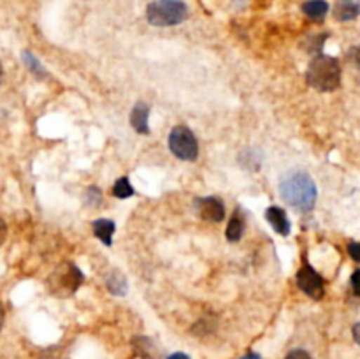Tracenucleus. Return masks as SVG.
<instances>
[{"mask_svg": "<svg viewBox=\"0 0 360 359\" xmlns=\"http://www.w3.org/2000/svg\"><path fill=\"white\" fill-rule=\"evenodd\" d=\"M149 106L146 103H138L131 113V125L138 134H149Z\"/></svg>", "mask_w": 360, "mask_h": 359, "instance_id": "10", "label": "nucleus"}, {"mask_svg": "<svg viewBox=\"0 0 360 359\" xmlns=\"http://www.w3.org/2000/svg\"><path fill=\"white\" fill-rule=\"evenodd\" d=\"M2 78H4V67H2V62H0V83H2Z\"/></svg>", "mask_w": 360, "mask_h": 359, "instance_id": "29", "label": "nucleus"}, {"mask_svg": "<svg viewBox=\"0 0 360 359\" xmlns=\"http://www.w3.org/2000/svg\"><path fill=\"white\" fill-rule=\"evenodd\" d=\"M348 254L353 261L360 263V242H353L348 245Z\"/></svg>", "mask_w": 360, "mask_h": 359, "instance_id": "21", "label": "nucleus"}, {"mask_svg": "<svg viewBox=\"0 0 360 359\" xmlns=\"http://www.w3.org/2000/svg\"><path fill=\"white\" fill-rule=\"evenodd\" d=\"M352 333H353V340L360 345V322H356L355 326H353Z\"/></svg>", "mask_w": 360, "mask_h": 359, "instance_id": "24", "label": "nucleus"}, {"mask_svg": "<svg viewBox=\"0 0 360 359\" xmlns=\"http://www.w3.org/2000/svg\"><path fill=\"white\" fill-rule=\"evenodd\" d=\"M167 359H190L185 352H174V354L167 355Z\"/></svg>", "mask_w": 360, "mask_h": 359, "instance_id": "26", "label": "nucleus"}, {"mask_svg": "<svg viewBox=\"0 0 360 359\" xmlns=\"http://www.w3.org/2000/svg\"><path fill=\"white\" fill-rule=\"evenodd\" d=\"M114 231H116V226L109 218H97V221H93V235L106 247L113 245Z\"/></svg>", "mask_w": 360, "mask_h": 359, "instance_id": "12", "label": "nucleus"}, {"mask_svg": "<svg viewBox=\"0 0 360 359\" xmlns=\"http://www.w3.org/2000/svg\"><path fill=\"white\" fill-rule=\"evenodd\" d=\"M83 284V271L74 263H62L48 278V287L55 296H71L74 294Z\"/></svg>", "mask_w": 360, "mask_h": 359, "instance_id": "4", "label": "nucleus"}, {"mask_svg": "<svg viewBox=\"0 0 360 359\" xmlns=\"http://www.w3.org/2000/svg\"><path fill=\"white\" fill-rule=\"evenodd\" d=\"M113 196L118 197V200H128V197L134 196V187L131 185L127 176L118 178L113 185Z\"/></svg>", "mask_w": 360, "mask_h": 359, "instance_id": "18", "label": "nucleus"}, {"mask_svg": "<svg viewBox=\"0 0 360 359\" xmlns=\"http://www.w3.org/2000/svg\"><path fill=\"white\" fill-rule=\"evenodd\" d=\"M297 287L304 292L306 296H309L311 299H321L325 292L324 278L318 271H314V268L311 264L304 263L302 268L297 271Z\"/></svg>", "mask_w": 360, "mask_h": 359, "instance_id": "6", "label": "nucleus"}, {"mask_svg": "<svg viewBox=\"0 0 360 359\" xmlns=\"http://www.w3.org/2000/svg\"><path fill=\"white\" fill-rule=\"evenodd\" d=\"M106 287L111 294L125 296L128 291L127 277L120 270H111L106 277Z\"/></svg>", "mask_w": 360, "mask_h": 359, "instance_id": "13", "label": "nucleus"}, {"mask_svg": "<svg viewBox=\"0 0 360 359\" xmlns=\"http://www.w3.org/2000/svg\"><path fill=\"white\" fill-rule=\"evenodd\" d=\"M262 162V153L258 150L246 148L239 153V164L244 169H258Z\"/></svg>", "mask_w": 360, "mask_h": 359, "instance_id": "16", "label": "nucleus"}, {"mask_svg": "<svg viewBox=\"0 0 360 359\" xmlns=\"http://www.w3.org/2000/svg\"><path fill=\"white\" fill-rule=\"evenodd\" d=\"M302 13L313 22H321L328 13V4L325 0H307L302 4Z\"/></svg>", "mask_w": 360, "mask_h": 359, "instance_id": "14", "label": "nucleus"}, {"mask_svg": "<svg viewBox=\"0 0 360 359\" xmlns=\"http://www.w3.org/2000/svg\"><path fill=\"white\" fill-rule=\"evenodd\" d=\"M265 221L269 222V226H271L279 236H288L290 231H292V226H290V221L283 208L269 207L267 210H265Z\"/></svg>", "mask_w": 360, "mask_h": 359, "instance_id": "9", "label": "nucleus"}, {"mask_svg": "<svg viewBox=\"0 0 360 359\" xmlns=\"http://www.w3.org/2000/svg\"><path fill=\"white\" fill-rule=\"evenodd\" d=\"M352 289L353 292L360 298V270H356L355 273L352 275Z\"/></svg>", "mask_w": 360, "mask_h": 359, "instance_id": "22", "label": "nucleus"}, {"mask_svg": "<svg viewBox=\"0 0 360 359\" xmlns=\"http://www.w3.org/2000/svg\"><path fill=\"white\" fill-rule=\"evenodd\" d=\"M241 359H262V358L258 354H255V352H250V354L243 355V358H241Z\"/></svg>", "mask_w": 360, "mask_h": 359, "instance_id": "28", "label": "nucleus"}, {"mask_svg": "<svg viewBox=\"0 0 360 359\" xmlns=\"http://www.w3.org/2000/svg\"><path fill=\"white\" fill-rule=\"evenodd\" d=\"M85 203L88 207H99L102 203V194H100L99 187H88L85 192Z\"/></svg>", "mask_w": 360, "mask_h": 359, "instance_id": "19", "label": "nucleus"}, {"mask_svg": "<svg viewBox=\"0 0 360 359\" xmlns=\"http://www.w3.org/2000/svg\"><path fill=\"white\" fill-rule=\"evenodd\" d=\"M279 196L288 207L299 211L313 210L316 203V185L304 171H290L279 182Z\"/></svg>", "mask_w": 360, "mask_h": 359, "instance_id": "1", "label": "nucleus"}, {"mask_svg": "<svg viewBox=\"0 0 360 359\" xmlns=\"http://www.w3.org/2000/svg\"><path fill=\"white\" fill-rule=\"evenodd\" d=\"M132 348L139 359H164L162 351L156 345V341L149 337H145V334L132 338Z\"/></svg>", "mask_w": 360, "mask_h": 359, "instance_id": "8", "label": "nucleus"}, {"mask_svg": "<svg viewBox=\"0 0 360 359\" xmlns=\"http://www.w3.org/2000/svg\"><path fill=\"white\" fill-rule=\"evenodd\" d=\"M4 320H6V310L0 306V331L4 327Z\"/></svg>", "mask_w": 360, "mask_h": 359, "instance_id": "27", "label": "nucleus"}, {"mask_svg": "<svg viewBox=\"0 0 360 359\" xmlns=\"http://www.w3.org/2000/svg\"><path fill=\"white\" fill-rule=\"evenodd\" d=\"M307 85L318 92H334L341 85V67L335 58L318 53L306 71Z\"/></svg>", "mask_w": 360, "mask_h": 359, "instance_id": "2", "label": "nucleus"}, {"mask_svg": "<svg viewBox=\"0 0 360 359\" xmlns=\"http://www.w3.org/2000/svg\"><path fill=\"white\" fill-rule=\"evenodd\" d=\"M243 235H244V218L241 217V214L237 211V214L232 215L229 226H227L225 236L230 243H236L243 238Z\"/></svg>", "mask_w": 360, "mask_h": 359, "instance_id": "15", "label": "nucleus"}, {"mask_svg": "<svg viewBox=\"0 0 360 359\" xmlns=\"http://www.w3.org/2000/svg\"><path fill=\"white\" fill-rule=\"evenodd\" d=\"M285 359H311L309 352H306L304 348H293L286 354Z\"/></svg>", "mask_w": 360, "mask_h": 359, "instance_id": "20", "label": "nucleus"}, {"mask_svg": "<svg viewBox=\"0 0 360 359\" xmlns=\"http://www.w3.org/2000/svg\"><path fill=\"white\" fill-rule=\"evenodd\" d=\"M188 18L183 0H153L146 8V20L153 27H176Z\"/></svg>", "mask_w": 360, "mask_h": 359, "instance_id": "3", "label": "nucleus"}, {"mask_svg": "<svg viewBox=\"0 0 360 359\" xmlns=\"http://www.w3.org/2000/svg\"><path fill=\"white\" fill-rule=\"evenodd\" d=\"M195 211H197V215L202 221L213 222V224H218V222H222L225 218L223 201L216 196L199 197V200H195Z\"/></svg>", "mask_w": 360, "mask_h": 359, "instance_id": "7", "label": "nucleus"}, {"mask_svg": "<svg viewBox=\"0 0 360 359\" xmlns=\"http://www.w3.org/2000/svg\"><path fill=\"white\" fill-rule=\"evenodd\" d=\"M360 16L359 0H338L334 6V18L338 22H352Z\"/></svg>", "mask_w": 360, "mask_h": 359, "instance_id": "11", "label": "nucleus"}, {"mask_svg": "<svg viewBox=\"0 0 360 359\" xmlns=\"http://www.w3.org/2000/svg\"><path fill=\"white\" fill-rule=\"evenodd\" d=\"M22 58H23V62H25L27 67H29V71L32 72L34 76H37V78H39V79L48 78V76H50V74H48L46 69H44V65L41 64V62L37 60V58L34 57V55L30 53V51H23Z\"/></svg>", "mask_w": 360, "mask_h": 359, "instance_id": "17", "label": "nucleus"}, {"mask_svg": "<svg viewBox=\"0 0 360 359\" xmlns=\"http://www.w3.org/2000/svg\"><path fill=\"white\" fill-rule=\"evenodd\" d=\"M169 150L180 160L194 162L199 157V143L194 132L185 125H178L169 134Z\"/></svg>", "mask_w": 360, "mask_h": 359, "instance_id": "5", "label": "nucleus"}, {"mask_svg": "<svg viewBox=\"0 0 360 359\" xmlns=\"http://www.w3.org/2000/svg\"><path fill=\"white\" fill-rule=\"evenodd\" d=\"M6 233H8V228H6V222L0 218V243L6 240Z\"/></svg>", "mask_w": 360, "mask_h": 359, "instance_id": "25", "label": "nucleus"}, {"mask_svg": "<svg viewBox=\"0 0 360 359\" xmlns=\"http://www.w3.org/2000/svg\"><path fill=\"white\" fill-rule=\"evenodd\" d=\"M352 58H353V62H355V64L359 65V69H360V44L352 50Z\"/></svg>", "mask_w": 360, "mask_h": 359, "instance_id": "23", "label": "nucleus"}]
</instances>
